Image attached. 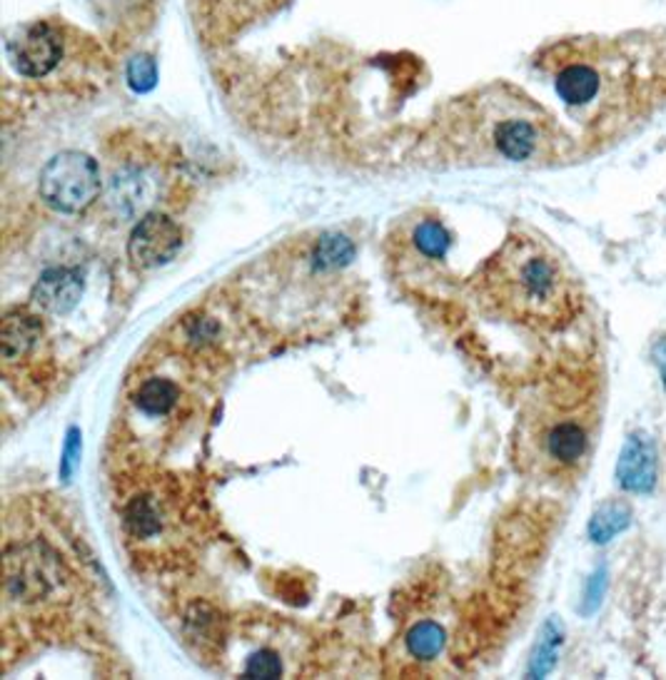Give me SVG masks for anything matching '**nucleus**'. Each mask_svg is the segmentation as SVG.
<instances>
[{"mask_svg":"<svg viewBox=\"0 0 666 680\" xmlns=\"http://www.w3.org/2000/svg\"><path fill=\"white\" fill-rule=\"evenodd\" d=\"M602 73L589 63H572L556 75V92L572 107L594 103L602 92Z\"/></svg>","mask_w":666,"mask_h":680,"instance_id":"obj_10","label":"nucleus"},{"mask_svg":"<svg viewBox=\"0 0 666 680\" xmlns=\"http://www.w3.org/2000/svg\"><path fill=\"white\" fill-rule=\"evenodd\" d=\"M560 643H562V631L554 624H549L542 633V641H539L535 658H531V666H529L531 678H542L554 668L556 649H560Z\"/></svg>","mask_w":666,"mask_h":680,"instance_id":"obj_17","label":"nucleus"},{"mask_svg":"<svg viewBox=\"0 0 666 680\" xmlns=\"http://www.w3.org/2000/svg\"><path fill=\"white\" fill-rule=\"evenodd\" d=\"M355 255V245L343 234H324L312 252V267L318 272H332L345 267Z\"/></svg>","mask_w":666,"mask_h":680,"instance_id":"obj_14","label":"nucleus"},{"mask_svg":"<svg viewBox=\"0 0 666 680\" xmlns=\"http://www.w3.org/2000/svg\"><path fill=\"white\" fill-rule=\"evenodd\" d=\"M412 247L420 257L432 259V262H439V259L447 257V249L452 245V238H449L447 227L435 220V217H427V220H420L412 227L410 232Z\"/></svg>","mask_w":666,"mask_h":680,"instance_id":"obj_12","label":"nucleus"},{"mask_svg":"<svg viewBox=\"0 0 666 680\" xmlns=\"http://www.w3.org/2000/svg\"><path fill=\"white\" fill-rule=\"evenodd\" d=\"M100 188V167L86 153L55 155L40 172V197L57 213H82L95 203Z\"/></svg>","mask_w":666,"mask_h":680,"instance_id":"obj_4","label":"nucleus"},{"mask_svg":"<svg viewBox=\"0 0 666 680\" xmlns=\"http://www.w3.org/2000/svg\"><path fill=\"white\" fill-rule=\"evenodd\" d=\"M445 645V631L437 624H418L407 633V651L420 660H432L439 656Z\"/></svg>","mask_w":666,"mask_h":680,"instance_id":"obj_16","label":"nucleus"},{"mask_svg":"<svg viewBox=\"0 0 666 680\" xmlns=\"http://www.w3.org/2000/svg\"><path fill=\"white\" fill-rule=\"evenodd\" d=\"M604 589H606V574H604V568H599L597 574L589 578L587 591H585V603H581V611L594 613L599 608V603H602V599H604Z\"/></svg>","mask_w":666,"mask_h":680,"instance_id":"obj_19","label":"nucleus"},{"mask_svg":"<svg viewBox=\"0 0 666 680\" xmlns=\"http://www.w3.org/2000/svg\"><path fill=\"white\" fill-rule=\"evenodd\" d=\"M125 526L136 539H153L161 531V511L148 497H138L130 501V506L125 509Z\"/></svg>","mask_w":666,"mask_h":680,"instance_id":"obj_15","label":"nucleus"},{"mask_svg":"<svg viewBox=\"0 0 666 680\" xmlns=\"http://www.w3.org/2000/svg\"><path fill=\"white\" fill-rule=\"evenodd\" d=\"M631 524V509L624 501H610L597 511L589 522V536L594 543H610L614 536L627 531Z\"/></svg>","mask_w":666,"mask_h":680,"instance_id":"obj_13","label":"nucleus"},{"mask_svg":"<svg viewBox=\"0 0 666 680\" xmlns=\"http://www.w3.org/2000/svg\"><path fill=\"white\" fill-rule=\"evenodd\" d=\"M470 111L482 145L507 163H529L545 157L556 142L554 123L545 107L510 88L482 92Z\"/></svg>","mask_w":666,"mask_h":680,"instance_id":"obj_2","label":"nucleus"},{"mask_svg":"<svg viewBox=\"0 0 666 680\" xmlns=\"http://www.w3.org/2000/svg\"><path fill=\"white\" fill-rule=\"evenodd\" d=\"M43 339V324L36 315L25 309H13L0 326V351L5 362H18L36 344Z\"/></svg>","mask_w":666,"mask_h":680,"instance_id":"obj_9","label":"nucleus"},{"mask_svg":"<svg viewBox=\"0 0 666 680\" xmlns=\"http://www.w3.org/2000/svg\"><path fill=\"white\" fill-rule=\"evenodd\" d=\"M136 407L148 416H165L170 414L175 405L180 401V389L172 380H165V376H150L143 384L138 386Z\"/></svg>","mask_w":666,"mask_h":680,"instance_id":"obj_11","label":"nucleus"},{"mask_svg":"<svg viewBox=\"0 0 666 680\" xmlns=\"http://www.w3.org/2000/svg\"><path fill=\"white\" fill-rule=\"evenodd\" d=\"M482 284L499 312L539 330H560L579 315L581 292L560 249L517 230L482 270Z\"/></svg>","mask_w":666,"mask_h":680,"instance_id":"obj_1","label":"nucleus"},{"mask_svg":"<svg viewBox=\"0 0 666 680\" xmlns=\"http://www.w3.org/2000/svg\"><path fill=\"white\" fill-rule=\"evenodd\" d=\"M656 476H659V457L654 441L646 434H631L619 453V486L629 493H649L656 486Z\"/></svg>","mask_w":666,"mask_h":680,"instance_id":"obj_7","label":"nucleus"},{"mask_svg":"<svg viewBox=\"0 0 666 680\" xmlns=\"http://www.w3.org/2000/svg\"><path fill=\"white\" fill-rule=\"evenodd\" d=\"M82 297V277L71 267H53L40 274L33 287V301L48 315H68Z\"/></svg>","mask_w":666,"mask_h":680,"instance_id":"obj_8","label":"nucleus"},{"mask_svg":"<svg viewBox=\"0 0 666 680\" xmlns=\"http://www.w3.org/2000/svg\"><path fill=\"white\" fill-rule=\"evenodd\" d=\"M63 57V40L55 28L46 23H36L21 33L13 43L15 68L25 78H46L57 68Z\"/></svg>","mask_w":666,"mask_h":680,"instance_id":"obj_6","label":"nucleus"},{"mask_svg":"<svg viewBox=\"0 0 666 680\" xmlns=\"http://www.w3.org/2000/svg\"><path fill=\"white\" fill-rule=\"evenodd\" d=\"M652 359H654L656 369H659L662 382H664V389H666V337H659V339L654 342V347H652Z\"/></svg>","mask_w":666,"mask_h":680,"instance_id":"obj_20","label":"nucleus"},{"mask_svg":"<svg viewBox=\"0 0 666 680\" xmlns=\"http://www.w3.org/2000/svg\"><path fill=\"white\" fill-rule=\"evenodd\" d=\"M245 676L249 678H278L282 676V660L272 651H257L245 663Z\"/></svg>","mask_w":666,"mask_h":680,"instance_id":"obj_18","label":"nucleus"},{"mask_svg":"<svg viewBox=\"0 0 666 680\" xmlns=\"http://www.w3.org/2000/svg\"><path fill=\"white\" fill-rule=\"evenodd\" d=\"M182 247V230L172 217L163 213H148L132 227L128 240V255L143 270L168 265Z\"/></svg>","mask_w":666,"mask_h":680,"instance_id":"obj_5","label":"nucleus"},{"mask_svg":"<svg viewBox=\"0 0 666 680\" xmlns=\"http://www.w3.org/2000/svg\"><path fill=\"white\" fill-rule=\"evenodd\" d=\"M594 424L597 407L589 394L569 392L552 397V405L529 419V432L522 439L527 459L554 478L579 472L592 453Z\"/></svg>","mask_w":666,"mask_h":680,"instance_id":"obj_3","label":"nucleus"}]
</instances>
